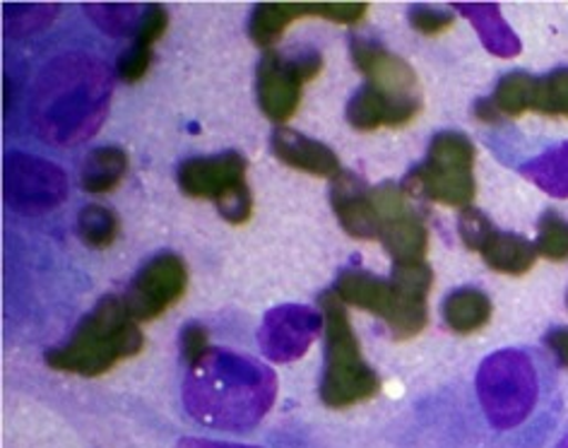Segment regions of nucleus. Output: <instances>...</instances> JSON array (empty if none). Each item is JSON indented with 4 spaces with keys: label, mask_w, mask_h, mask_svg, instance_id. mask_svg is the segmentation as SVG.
Here are the masks:
<instances>
[{
    "label": "nucleus",
    "mask_w": 568,
    "mask_h": 448,
    "mask_svg": "<svg viewBox=\"0 0 568 448\" xmlns=\"http://www.w3.org/2000/svg\"><path fill=\"white\" fill-rule=\"evenodd\" d=\"M333 292L343 299V304L386 320L393 340L403 343L417 338L429 324V309H426L424 299H412L407 294L397 292L390 279L376 277L366 271H343Z\"/></svg>",
    "instance_id": "nucleus-8"
},
{
    "label": "nucleus",
    "mask_w": 568,
    "mask_h": 448,
    "mask_svg": "<svg viewBox=\"0 0 568 448\" xmlns=\"http://www.w3.org/2000/svg\"><path fill=\"white\" fill-rule=\"evenodd\" d=\"M446 326L458 335H470L491 320V299L477 287H460L450 292L444 302Z\"/></svg>",
    "instance_id": "nucleus-20"
},
{
    "label": "nucleus",
    "mask_w": 568,
    "mask_h": 448,
    "mask_svg": "<svg viewBox=\"0 0 568 448\" xmlns=\"http://www.w3.org/2000/svg\"><path fill=\"white\" fill-rule=\"evenodd\" d=\"M390 283L397 292L407 294L412 299H424L429 297L432 285H434V273L426 261H407V263H395Z\"/></svg>",
    "instance_id": "nucleus-28"
},
{
    "label": "nucleus",
    "mask_w": 568,
    "mask_h": 448,
    "mask_svg": "<svg viewBox=\"0 0 568 448\" xmlns=\"http://www.w3.org/2000/svg\"><path fill=\"white\" fill-rule=\"evenodd\" d=\"M128 172V155L121 147H97L82 162L80 184L88 193L104 195L116 191Z\"/></svg>",
    "instance_id": "nucleus-21"
},
{
    "label": "nucleus",
    "mask_w": 568,
    "mask_h": 448,
    "mask_svg": "<svg viewBox=\"0 0 568 448\" xmlns=\"http://www.w3.org/2000/svg\"><path fill=\"white\" fill-rule=\"evenodd\" d=\"M477 398L487 422L499 431H514L535 415L539 381L532 359L520 349H501L481 362Z\"/></svg>",
    "instance_id": "nucleus-5"
},
{
    "label": "nucleus",
    "mask_w": 568,
    "mask_h": 448,
    "mask_svg": "<svg viewBox=\"0 0 568 448\" xmlns=\"http://www.w3.org/2000/svg\"><path fill=\"white\" fill-rule=\"evenodd\" d=\"M475 145L460 131H442L429 143V155L403 179L412 198H426L448 207H470L477 184L473 176Z\"/></svg>",
    "instance_id": "nucleus-6"
},
{
    "label": "nucleus",
    "mask_w": 568,
    "mask_h": 448,
    "mask_svg": "<svg viewBox=\"0 0 568 448\" xmlns=\"http://www.w3.org/2000/svg\"><path fill=\"white\" fill-rule=\"evenodd\" d=\"M535 248L539 256L551 263L568 261V220L554 210H547L537 224Z\"/></svg>",
    "instance_id": "nucleus-26"
},
{
    "label": "nucleus",
    "mask_w": 568,
    "mask_h": 448,
    "mask_svg": "<svg viewBox=\"0 0 568 448\" xmlns=\"http://www.w3.org/2000/svg\"><path fill=\"white\" fill-rule=\"evenodd\" d=\"M523 176L554 198H568V143L554 145L523 166Z\"/></svg>",
    "instance_id": "nucleus-22"
},
{
    "label": "nucleus",
    "mask_w": 568,
    "mask_h": 448,
    "mask_svg": "<svg viewBox=\"0 0 568 448\" xmlns=\"http://www.w3.org/2000/svg\"><path fill=\"white\" fill-rule=\"evenodd\" d=\"M545 345L551 349L561 367L568 369V328H551L545 335Z\"/></svg>",
    "instance_id": "nucleus-35"
},
{
    "label": "nucleus",
    "mask_w": 568,
    "mask_h": 448,
    "mask_svg": "<svg viewBox=\"0 0 568 448\" xmlns=\"http://www.w3.org/2000/svg\"><path fill=\"white\" fill-rule=\"evenodd\" d=\"M80 240L92 248H109L121 232V222L116 213H111L104 205H88L78 215Z\"/></svg>",
    "instance_id": "nucleus-25"
},
{
    "label": "nucleus",
    "mask_w": 568,
    "mask_h": 448,
    "mask_svg": "<svg viewBox=\"0 0 568 448\" xmlns=\"http://www.w3.org/2000/svg\"><path fill=\"white\" fill-rule=\"evenodd\" d=\"M378 215V242L395 263L424 261L429 254V230L419 213L407 205L400 184L383 181L372 189Z\"/></svg>",
    "instance_id": "nucleus-11"
},
{
    "label": "nucleus",
    "mask_w": 568,
    "mask_h": 448,
    "mask_svg": "<svg viewBox=\"0 0 568 448\" xmlns=\"http://www.w3.org/2000/svg\"><path fill=\"white\" fill-rule=\"evenodd\" d=\"M331 205L343 230L354 240H378V215L372 201V186L354 172H343L333 179Z\"/></svg>",
    "instance_id": "nucleus-15"
},
{
    "label": "nucleus",
    "mask_w": 568,
    "mask_h": 448,
    "mask_svg": "<svg viewBox=\"0 0 568 448\" xmlns=\"http://www.w3.org/2000/svg\"><path fill=\"white\" fill-rule=\"evenodd\" d=\"M189 268L181 256L162 254L142 268L123 294V304L138 324L160 318L186 294Z\"/></svg>",
    "instance_id": "nucleus-13"
},
{
    "label": "nucleus",
    "mask_w": 568,
    "mask_h": 448,
    "mask_svg": "<svg viewBox=\"0 0 568 448\" xmlns=\"http://www.w3.org/2000/svg\"><path fill=\"white\" fill-rule=\"evenodd\" d=\"M323 70L318 51H302L296 55L267 51L258 65V90L261 111L275 123L290 121L302 104V90L306 82L316 80Z\"/></svg>",
    "instance_id": "nucleus-10"
},
{
    "label": "nucleus",
    "mask_w": 568,
    "mask_h": 448,
    "mask_svg": "<svg viewBox=\"0 0 568 448\" xmlns=\"http://www.w3.org/2000/svg\"><path fill=\"white\" fill-rule=\"evenodd\" d=\"M142 347H145V335L138 328V320L128 314L123 299L104 297L90 316L80 320L73 338L49 349L44 359L55 371L102 376L119 362L138 357Z\"/></svg>",
    "instance_id": "nucleus-3"
},
{
    "label": "nucleus",
    "mask_w": 568,
    "mask_h": 448,
    "mask_svg": "<svg viewBox=\"0 0 568 448\" xmlns=\"http://www.w3.org/2000/svg\"><path fill=\"white\" fill-rule=\"evenodd\" d=\"M34 94L39 135L55 145H73L94 135L104 121L111 75L90 53H63L44 68Z\"/></svg>",
    "instance_id": "nucleus-2"
},
{
    "label": "nucleus",
    "mask_w": 568,
    "mask_h": 448,
    "mask_svg": "<svg viewBox=\"0 0 568 448\" xmlns=\"http://www.w3.org/2000/svg\"><path fill=\"white\" fill-rule=\"evenodd\" d=\"M304 18H328V3H261L253 8L248 34L255 47H275L284 30Z\"/></svg>",
    "instance_id": "nucleus-17"
},
{
    "label": "nucleus",
    "mask_w": 568,
    "mask_h": 448,
    "mask_svg": "<svg viewBox=\"0 0 568 448\" xmlns=\"http://www.w3.org/2000/svg\"><path fill=\"white\" fill-rule=\"evenodd\" d=\"M349 53L352 63L366 78V85L374 88L393 104L395 129L407 125L419 114L422 88L415 68L386 47H381L378 41L359 37L349 41Z\"/></svg>",
    "instance_id": "nucleus-9"
},
{
    "label": "nucleus",
    "mask_w": 568,
    "mask_h": 448,
    "mask_svg": "<svg viewBox=\"0 0 568 448\" xmlns=\"http://www.w3.org/2000/svg\"><path fill=\"white\" fill-rule=\"evenodd\" d=\"M248 164L230 150L215 157H191L179 166V189L189 198L212 201L230 224H246L253 215V195L246 184Z\"/></svg>",
    "instance_id": "nucleus-7"
},
{
    "label": "nucleus",
    "mask_w": 568,
    "mask_h": 448,
    "mask_svg": "<svg viewBox=\"0 0 568 448\" xmlns=\"http://www.w3.org/2000/svg\"><path fill=\"white\" fill-rule=\"evenodd\" d=\"M270 143H273L275 157L296 172L323 179H337L343 174L337 155L328 145H323L321 140L296 133L292 129H277Z\"/></svg>",
    "instance_id": "nucleus-16"
},
{
    "label": "nucleus",
    "mask_w": 568,
    "mask_h": 448,
    "mask_svg": "<svg viewBox=\"0 0 568 448\" xmlns=\"http://www.w3.org/2000/svg\"><path fill=\"white\" fill-rule=\"evenodd\" d=\"M68 198V179L59 164L24 152L6 157V203L24 215L49 213Z\"/></svg>",
    "instance_id": "nucleus-12"
},
{
    "label": "nucleus",
    "mask_w": 568,
    "mask_h": 448,
    "mask_svg": "<svg viewBox=\"0 0 568 448\" xmlns=\"http://www.w3.org/2000/svg\"><path fill=\"white\" fill-rule=\"evenodd\" d=\"M277 376L265 364L226 349L191 367L183 384V405L197 425L222 431H248L273 408Z\"/></svg>",
    "instance_id": "nucleus-1"
},
{
    "label": "nucleus",
    "mask_w": 568,
    "mask_h": 448,
    "mask_svg": "<svg viewBox=\"0 0 568 448\" xmlns=\"http://www.w3.org/2000/svg\"><path fill=\"white\" fill-rule=\"evenodd\" d=\"M321 314L325 320V371L321 400L333 410L372 400L381 390L378 374L362 357L359 340L349 324L347 304L333 289L321 294Z\"/></svg>",
    "instance_id": "nucleus-4"
},
{
    "label": "nucleus",
    "mask_w": 568,
    "mask_h": 448,
    "mask_svg": "<svg viewBox=\"0 0 568 448\" xmlns=\"http://www.w3.org/2000/svg\"><path fill=\"white\" fill-rule=\"evenodd\" d=\"M557 448H568V427H566V431L561 434V439H559Z\"/></svg>",
    "instance_id": "nucleus-38"
},
{
    "label": "nucleus",
    "mask_w": 568,
    "mask_h": 448,
    "mask_svg": "<svg viewBox=\"0 0 568 448\" xmlns=\"http://www.w3.org/2000/svg\"><path fill=\"white\" fill-rule=\"evenodd\" d=\"M532 111L545 116H568V68H557L549 75L537 78Z\"/></svg>",
    "instance_id": "nucleus-27"
},
{
    "label": "nucleus",
    "mask_w": 568,
    "mask_h": 448,
    "mask_svg": "<svg viewBox=\"0 0 568 448\" xmlns=\"http://www.w3.org/2000/svg\"><path fill=\"white\" fill-rule=\"evenodd\" d=\"M453 22H456V18H453L450 12L436 10L429 6H415L409 10V24L415 27L419 34H426V37H436L450 30Z\"/></svg>",
    "instance_id": "nucleus-32"
},
{
    "label": "nucleus",
    "mask_w": 568,
    "mask_h": 448,
    "mask_svg": "<svg viewBox=\"0 0 568 448\" xmlns=\"http://www.w3.org/2000/svg\"><path fill=\"white\" fill-rule=\"evenodd\" d=\"M88 12H92V20L99 22V27L109 34L135 37L142 16H145V8L140 10L138 6H88Z\"/></svg>",
    "instance_id": "nucleus-29"
},
{
    "label": "nucleus",
    "mask_w": 568,
    "mask_h": 448,
    "mask_svg": "<svg viewBox=\"0 0 568 448\" xmlns=\"http://www.w3.org/2000/svg\"><path fill=\"white\" fill-rule=\"evenodd\" d=\"M176 448H255V446H244V444H224V441H212V439H181Z\"/></svg>",
    "instance_id": "nucleus-36"
},
{
    "label": "nucleus",
    "mask_w": 568,
    "mask_h": 448,
    "mask_svg": "<svg viewBox=\"0 0 568 448\" xmlns=\"http://www.w3.org/2000/svg\"><path fill=\"white\" fill-rule=\"evenodd\" d=\"M321 328H325L323 314L304 304H284L265 314L258 343L270 362L287 364L306 355Z\"/></svg>",
    "instance_id": "nucleus-14"
},
{
    "label": "nucleus",
    "mask_w": 568,
    "mask_h": 448,
    "mask_svg": "<svg viewBox=\"0 0 568 448\" xmlns=\"http://www.w3.org/2000/svg\"><path fill=\"white\" fill-rule=\"evenodd\" d=\"M347 123L354 131L374 133L378 129H395L393 104L374 88L364 85L347 104Z\"/></svg>",
    "instance_id": "nucleus-23"
},
{
    "label": "nucleus",
    "mask_w": 568,
    "mask_h": 448,
    "mask_svg": "<svg viewBox=\"0 0 568 448\" xmlns=\"http://www.w3.org/2000/svg\"><path fill=\"white\" fill-rule=\"evenodd\" d=\"M181 349H183V359H186L189 369L195 367V364H201L212 349L207 330L201 324H189L186 328H183V335H181Z\"/></svg>",
    "instance_id": "nucleus-34"
},
{
    "label": "nucleus",
    "mask_w": 568,
    "mask_h": 448,
    "mask_svg": "<svg viewBox=\"0 0 568 448\" xmlns=\"http://www.w3.org/2000/svg\"><path fill=\"white\" fill-rule=\"evenodd\" d=\"M169 27V16H166V8L160 3H152L145 8V16H142V22L138 27V34H135V44L138 47H145L152 49L158 41L164 37Z\"/></svg>",
    "instance_id": "nucleus-31"
},
{
    "label": "nucleus",
    "mask_w": 568,
    "mask_h": 448,
    "mask_svg": "<svg viewBox=\"0 0 568 448\" xmlns=\"http://www.w3.org/2000/svg\"><path fill=\"white\" fill-rule=\"evenodd\" d=\"M479 256L485 258L491 271L518 277L532 268L539 254L535 244L525 240V236L494 230L485 246H481Z\"/></svg>",
    "instance_id": "nucleus-18"
},
{
    "label": "nucleus",
    "mask_w": 568,
    "mask_h": 448,
    "mask_svg": "<svg viewBox=\"0 0 568 448\" xmlns=\"http://www.w3.org/2000/svg\"><path fill=\"white\" fill-rule=\"evenodd\" d=\"M535 94H537V78L530 73H508L496 85L491 102L499 109L501 116H523L525 111L535 109Z\"/></svg>",
    "instance_id": "nucleus-24"
},
{
    "label": "nucleus",
    "mask_w": 568,
    "mask_h": 448,
    "mask_svg": "<svg viewBox=\"0 0 568 448\" xmlns=\"http://www.w3.org/2000/svg\"><path fill=\"white\" fill-rule=\"evenodd\" d=\"M496 227L491 224V220L481 213V210L477 207H463L460 210V217H458V232H460V240L465 244V248L475 251V254H479L481 246H485V242L491 236Z\"/></svg>",
    "instance_id": "nucleus-30"
},
{
    "label": "nucleus",
    "mask_w": 568,
    "mask_h": 448,
    "mask_svg": "<svg viewBox=\"0 0 568 448\" xmlns=\"http://www.w3.org/2000/svg\"><path fill=\"white\" fill-rule=\"evenodd\" d=\"M475 114H477V119H479V121H487V123H496V121H501V119H504V116L499 114V109L494 106L491 96H485V100H477V104H475Z\"/></svg>",
    "instance_id": "nucleus-37"
},
{
    "label": "nucleus",
    "mask_w": 568,
    "mask_h": 448,
    "mask_svg": "<svg viewBox=\"0 0 568 448\" xmlns=\"http://www.w3.org/2000/svg\"><path fill=\"white\" fill-rule=\"evenodd\" d=\"M150 63H152V49L133 44L125 53L119 55L116 73L123 82H138L148 75Z\"/></svg>",
    "instance_id": "nucleus-33"
},
{
    "label": "nucleus",
    "mask_w": 568,
    "mask_h": 448,
    "mask_svg": "<svg viewBox=\"0 0 568 448\" xmlns=\"http://www.w3.org/2000/svg\"><path fill=\"white\" fill-rule=\"evenodd\" d=\"M456 10L465 12L467 20L475 24V30L481 39L485 49H489L494 55L499 59H514V55L520 53V41L514 34V30L506 24V20L501 18L499 6L494 3H458Z\"/></svg>",
    "instance_id": "nucleus-19"
}]
</instances>
